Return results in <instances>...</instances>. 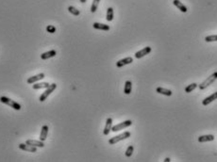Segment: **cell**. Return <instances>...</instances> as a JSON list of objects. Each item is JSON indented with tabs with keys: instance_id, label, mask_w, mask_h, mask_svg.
I'll return each mask as SVG.
<instances>
[{
	"instance_id": "obj_1",
	"label": "cell",
	"mask_w": 217,
	"mask_h": 162,
	"mask_svg": "<svg viewBox=\"0 0 217 162\" xmlns=\"http://www.w3.org/2000/svg\"><path fill=\"white\" fill-rule=\"evenodd\" d=\"M0 102L5 104V105H7V106H10V107H13V109L15 110H20L21 107H22L19 103H17V102H15V101H13L12 99H9V98H8V97H6V96H1V97H0Z\"/></svg>"
},
{
	"instance_id": "obj_2",
	"label": "cell",
	"mask_w": 217,
	"mask_h": 162,
	"mask_svg": "<svg viewBox=\"0 0 217 162\" xmlns=\"http://www.w3.org/2000/svg\"><path fill=\"white\" fill-rule=\"evenodd\" d=\"M216 79H217V72H214L211 75H210V77L207 79H205L200 85H198V88L200 90H204L206 88H208L209 86L211 85Z\"/></svg>"
},
{
	"instance_id": "obj_3",
	"label": "cell",
	"mask_w": 217,
	"mask_h": 162,
	"mask_svg": "<svg viewBox=\"0 0 217 162\" xmlns=\"http://www.w3.org/2000/svg\"><path fill=\"white\" fill-rule=\"evenodd\" d=\"M130 135H131V134H130V132L126 131V132H124V133H122V134H120V135L115 136V137H113V138H111L110 139H108V143L112 144V145L116 144L117 142H121V140H124V139L129 138Z\"/></svg>"
},
{
	"instance_id": "obj_4",
	"label": "cell",
	"mask_w": 217,
	"mask_h": 162,
	"mask_svg": "<svg viewBox=\"0 0 217 162\" xmlns=\"http://www.w3.org/2000/svg\"><path fill=\"white\" fill-rule=\"evenodd\" d=\"M57 89V84L53 83V84H50V86L48 88H46V90L45 91V92H42V94L40 96V102H45L46 100L47 97Z\"/></svg>"
},
{
	"instance_id": "obj_5",
	"label": "cell",
	"mask_w": 217,
	"mask_h": 162,
	"mask_svg": "<svg viewBox=\"0 0 217 162\" xmlns=\"http://www.w3.org/2000/svg\"><path fill=\"white\" fill-rule=\"evenodd\" d=\"M132 124V122L130 121V120H127L123 123H120V124H118L116 125H113L112 127V132H117V131H120V130H123V129L128 127Z\"/></svg>"
},
{
	"instance_id": "obj_6",
	"label": "cell",
	"mask_w": 217,
	"mask_h": 162,
	"mask_svg": "<svg viewBox=\"0 0 217 162\" xmlns=\"http://www.w3.org/2000/svg\"><path fill=\"white\" fill-rule=\"evenodd\" d=\"M149 53H151V47H150V46L144 47L142 50H140V51H138V52L135 53V58H136V59H142L143 57L148 55Z\"/></svg>"
},
{
	"instance_id": "obj_7",
	"label": "cell",
	"mask_w": 217,
	"mask_h": 162,
	"mask_svg": "<svg viewBox=\"0 0 217 162\" xmlns=\"http://www.w3.org/2000/svg\"><path fill=\"white\" fill-rule=\"evenodd\" d=\"M19 148L23 151H27V152H30V153H36L37 152V147L32 146L27 143H20L19 144Z\"/></svg>"
},
{
	"instance_id": "obj_8",
	"label": "cell",
	"mask_w": 217,
	"mask_h": 162,
	"mask_svg": "<svg viewBox=\"0 0 217 162\" xmlns=\"http://www.w3.org/2000/svg\"><path fill=\"white\" fill-rule=\"evenodd\" d=\"M42 78H45V74L43 73L33 75V77H28V84H34V83L42 80Z\"/></svg>"
},
{
	"instance_id": "obj_9",
	"label": "cell",
	"mask_w": 217,
	"mask_h": 162,
	"mask_svg": "<svg viewBox=\"0 0 217 162\" xmlns=\"http://www.w3.org/2000/svg\"><path fill=\"white\" fill-rule=\"evenodd\" d=\"M133 62V59L131 57H127V58H125L123 59H120L116 62V66L118 68H121L125 65H127V64H130Z\"/></svg>"
},
{
	"instance_id": "obj_10",
	"label": "cell",
	"mask_w": 217,
	"mask_h": 162,
	"mask_svg": "<svg viewBox=\"0 0 217 162\" xmlns=\"http://www.w3.org/2000/svg\"><path fill=\"white\" fill-rule=\"evenodd\" d=\"M112 118H108L107 121H106V125H105V128H104L103 134L105 136L110 134V132L112 131Z\"/></svg>"
},
{
	"instance_id": "obj_11",
	"label": "cell",
	"mask_w": 217,
	"mask_h": 162,
	"mask_svg": "<svg viewBox=\"0 0 217 162\" xmlns=\"http://www.w3.org/2000/svg\"><path fill=\"white\" fill-rule=\"evenodd\" d=\"M57 55V51L56 50H50V51H47L46 53H42L41 55V59L46 60V59H48L50 58H54Z\"/></svg>"
},
{
	"instance_id": "obj_12",
	"label": "cell",
	"mask_w": 217,
	"mask_h": 162,
	"mask_svg": "<svg viewBox=\"0 0 217 162\" xmlns=\"http://www.w3.org/2000/svg\"><path fill=\"white\" fill-rule=\"evenodd\" d=\"M217 99V92H213L211 95H210L209 97H207V98H205L203 101H202V104L203 106H208L209 104H211V102H213L214 100Z\"/></svg>"
},
{
	"instance_id": "obj_13",
	"label": "cell",
	"mask_w": 217,
	"mask_h": 162,
	"mask_svg": "<svg viewBox=\"0 0 217 162\" xmlns=\"http://www.w3.org/2000/svg\"><path fill=\"white\" fill-rule=\"evenodd\" d=\"M173 4L175 5V6H176V7L180 10L181 13H185L188 12L187 7H186L185 5H184V4H182V3L179 1V0H174V1H173Z\"/></svg>"
},
{
	"instance_id": "obj_14",
	"label": "cell",
	"mask_w": 217,
	"mask_h": 162,
	"mask_svg": "<svg viewBox=\"0 0 217 162\" xmlns=\"http://www.w3.org/2000/svg\"><path fill=\"white\" fill-rule=\"evenodd\" d=\"M27 144L32 145V146H35V147H45V144H43V142L42 140H35V139H28L26 142Z\"/></svg>"
},
{
	"instance_id": "obj_15",
	"label": "cell",
	"mask_w": 217,
	"mask_h": 162,
	"mask_svg": "<svg viewBox=\"0 0 217 162\" xmlns=\"http://www.w3.org/2000/svg\"><path fill=\"white\" fill-rule=\"evenodd\" d=\"M48 135V126L47 125H43L41 129V134H40V140L42 142H45L47 138Z\"/></svg>"
},
{
	"instance_id": "obj_16",
	"label": "cell",
	"mask_w": 217,
	"mask_h": 162,
	"mask_svg": "<svg viewBox=\"0 0 217 162\" xmlns=\"http://www.w3.org/2000/svg\"><path fill=\"white\" fill-rule=\"evenodd\" d=\"M93 27L95 28V29H98V30H105V31H108V30H110V29H111L110 26L105 25V24H101V23H94Z\"/></svg>"
},
{
	"instance_id": "obj_17",
	"label": "cell",
	"mask_w": 217,
	"mask_h": 162,
	"mask_svg": "<svg viewBox=\"0 0 217 162\" xmlns=\"http://www.w3.org/2000/svg\"><path fill=\"white\" fill-rule=\"evenodd\" d=\"M214 139L213 135H202L198 137V142H212Z\"/></svg>"
},
{
	"instance_id": "obj_18",
	"label": "cell",
	"mask_w": 217,
	"mask_h": 162,
	"mask_svg": "<svg viewBox=\"0 0 217 162\" xmlns=\"http://www.w3.org/2000/svg\"><path fill=\"white\" fill-rule=\"evenodd\" d=\"M49 86L50 84L47 82H40V83H34V85L32 86V88L34 90H40V89H46Z\"/></svg>"
},
{
	"instance_id": "obj_19",
	"label": "cell",
	"mask_w": 217,
	"mask_h": 162,
	"mask_svg": "<svg viewBox=\"0 0 217 162\" xmlns=\"http://www.w3.org/2000/svg\"><path fill=\"white\" fill-rule=\"evenodd\" d=\"M156 92H157L158 93L164 94V95H165V96H172V94H173L172 91L167 90V89H164V88H160V87L157 88V89H156Z\"/></svg>"
},
{
	"instance_id": "obj_20",
	"label": "cell",
	"mask_w": 217,
	"mask_h": 162,
	"mask_svg": "<svg viewBox=\"0 0 217 162\" xmlns=\"http://www.w3.org/2000/svg\"><path fill=\"white\" fill-rule=\"evenodd\" d=\"M131 90H132V83L131 81H126L125 83V89H124V92L125 94H130V92H131Z\"/></svg>"
},
{
	"instance_id": "obj_21",
	"label": "cell",
	"mask_w": 217,
	"mask_h": 162,
	"mask_svg": "<svg viewBox=\"0 0 217 162\" xmlns=\"http://www.w3.org/2000/svg\"><path fill=\"white\" fill-rule=\"evenodd\" d=\"M108 22H112L113 20V9L112 7L108 8L107 9V17H106Z\"/></svg>"
},
{
	"instance_id": "obj_22",
	"label": "cell",
	"mask_w": 217,
	"mask_h": 162,
	"mask_svg": "<svg viewBox=\"0 0 217 162\" xmlns=\"http://www.w3.org/2000/svg\"><path fill=\"white\" fill-rule=\"evenodd\" d=\"M68 12H69L71 14L75 15V16H79V15L80 14L79 10L78 9H75V7H73V6H69V7H68Z\"/></svg>"
},
{
	"instance_id": "obj_23",
	"label": "cell",
	"mask_w": 217,
	"mask_h": 162,
	"mask_svg": "<svg viewBox=\"0 0 217 162\" xmlns=\"http://www.w3.org/2000/svg\"><path fill=\"white\" fill-rule=\"evenodd\" d=\"M197 87H198V84H197V83H192V84H190L189 86H187V87L185 88V92L189 93V92H193L194 89H197Z\"/></svg>"
},
{
	"instance_id": "obj_24",
	"label": "cell",
	"mask_w": 217,
	"mask_h": 162,
	"mask_svg": "<svg viewBox=\"0 0 217 162\" xmlns=\"http://www.w3.org/2000/svg\"><path fill=\"white\" fill-rule=\"evenodd\" d=\"M100 2V0H94L93 1V4L91 6V13H95L96 12V9L97 8H98V4Z\"/></svg>"
},
{
	"instance_id": "obj_25",
	"label": "cell",
	"mask_w": 217,
	"mask_h": 162,
	"mask_svg": "<svg viewBox=\"0 0 217 162\" xmlns=\"http://www.w3.org/2000/svg\"><path fill=\"white\" fill-rule=\"evenodd\" d=\"M133 151H134V147H133V145H129V146L127 147V151H126V157H131L132 154H133Z\"/></svg>"
},
{
	"instance_id": "obj_26",
	"label": "cell",
	"mask_w": 217,
	"mask_h": 162,
	"mask_svg": "<svg viewBox=\"0 0 217 162\" xmlns=\"http://www.w3.org/2000/svg\"><path fill=\"white\" fill-rule=\"evenodd\" d=\"M205 41L207 42H211V41H217V35H210L205 38Z\"/></svg>"
},
{
	"instance_id": "obj_27",
	"label": "cell",
	"mask_w": 217,
	"mask_h": 162,
	"mask_svg": "<svg viewBox=\"0 0 217 162\" xmlns=\"http://www.w3.org/2000/svg\"><path fill=\"white\" fill-rule=\"evenodd\" d=\"M46 31L49 32V33H55V32H56V27H54V26H52V25H48L46 27Z\"/></svg>"
},
{
	"instance_id": "obj_28",
	"label": "cell",
	"mask_w": 217,
	"mask_h": 162,
	"mask_svg": "<svg viewBox=\"0 0 217 162\" xmlns=\"http://www.w3.org/2000/svg\"><path fill=\"white\" fill-rule=\"evenodd\" d=\"M164 161H165V162H170V161H171V159H170L169 157H167V158H165V159H164Z\"/></svg>"
},
{
	"instance_id": "obj_29",
	"label": "cell",
	"mask_w": 217,
	"mask_h": 162,
	"mask_svg": "<svg viewBox=\"0 0 217 162\" xmlns=\"http://www.w3.org/2000/svg\"><path fill=\"white\" fill-rule=\"evenodd\" d=\"M86 1H87V0H80V2H81V3H85Z\"/></svg>"
}]
</instances>
